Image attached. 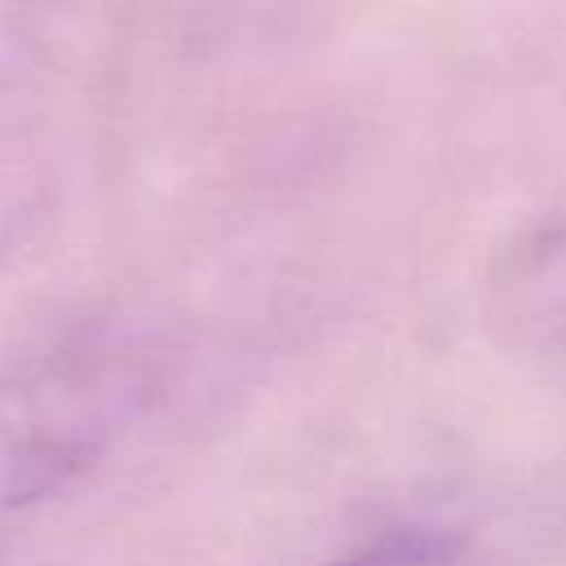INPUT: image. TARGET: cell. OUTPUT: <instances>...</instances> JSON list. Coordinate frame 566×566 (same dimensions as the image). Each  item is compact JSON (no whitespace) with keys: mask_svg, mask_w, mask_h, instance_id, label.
<instances>
[{"mask_svg":"<svg viewBox=\"0 0 566 566\" xmlns=\"http://www.w3.org/2000/svg\"><path fill=\"white\" fill-rule=\"evenodd\" d=\"M460 539L438 526H398L332 566H451Z\"/></svg>","mask_w":566,"mask_h":566,"instance_id":"3","label":"cell"},{"mask_svg":"<svg viewBox=\"0 0 566 566\" xmlns=\"http://www.w3.org/2000/svg\"><path fill=\"white\" fill-rule=\"evenodd\" d=\"M491 305L517 345L566 358V226L539 230L500 256Z\"/></svg>","mask_w":566,"mask_h":566,"instance_id":"2","label":"cell"},{"mask_svg":"<svg viewBox=\"0 0 566 566\" xmlns=\"http://www.w3.org/2000/svg\"><path fill=\"white\" fill-rule=\"evenodd\" d=\"M150 354L124 336H71L0 376V509L35 504L84 469L146 411Z\"/></svg>","mask_w":566,"mask_h":566,"instance_id":"1","label":"cell"}]
</instances>
